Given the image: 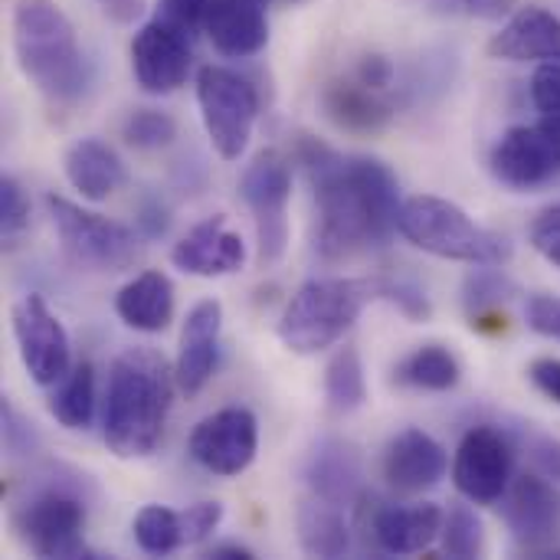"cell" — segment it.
<instances>
[{
    "mask_svg": "<svg viewBox=\"0 0 560 560\" xmlns=\"http://www.w3.org/2000/svg\"><path fill=\"white\" fill-rule=\"evenodd\" d=\"M325 397L335 413H354L368 400L364 364L354 348H341L325 368Z\"/></svg>",
    "mask_w": 560,
    "mask_h": 560,
    "instance_id": "f1b7e54d",
    "label": "cell"
},
{
    "mask_svg": "<svg viewBox=\"0 0 560 560\" xmlns=\"http://www.w3.org/2000/svg\"><path fill=\"white\" fill-rule=\"evenodd\" d=\"M305 486L312 489V495L318 499H328L335 505H351L358 502L361 495V486H364V463H361V453L345 443V440H322L308 459H305Z\"/></svg>",
    "mask_w": 560,
    "mask_h": 560,
    "instance_id": "44dd1931",
    "label": "cell"
},
{
    "mask_svg": "<svg viewBox=\"0 0 560 560\" xmlns=\"http://www.w3.org/2000/svg\"><path fill=\"white\" fill-rule=\"evenodd\" d=\"M515 292H518V285L499 266H479L463 282V305L472 318H482L486 312L509 302Z\"/></svg>",
    "mask_w": 560,
    "mask_h": 560,
    "instance_id": "1f68e13d",
    "label": "cell"
},
{
    "mask_svg": "<svg viewBox=\"0 0 560 560\" xmlns=\"http://www.w3.org/2000/svg\"><path fill=\"white\" fill-rule=\"evenodd\" d=\"M0 417H3V450L10 459H30L33 453H39L43 440H39L36 427L10 400H3Z\"/></svg>",
    "mask_w": 560,
    "mask_h": 560,
    "instance_id": "e575fe53",
    "label": "cell"
},
{
    "mask_svg": "<svg viewBox=\"0 0 560 560\" xmlns=\"http://www.w3.org/2000/svg\"><path fill=\"white\" fill-rule=\"evenodd\" d=\"M210 7L213 0H158V20L184 36H194L197 30H203Z\"/></svg>",
    "mask_w": 560,
    "mask_h": 560,
    "instance_id": "8d00e7d4",
    "label": "cell"
},
{
    "mask_svg": "<svg viewBox=\"0 0 560 560\" xmlns=\"http://www.w3.org/2000/svg\"><path fill=\"white\" fill-rule=\"evenodd\" d=\"M223 522V505L220 502H197L187 512H180V528H184V545H200L207 541Z\"/></svg>",
    "mask_w": 560,
    "mask_h": 560,
    "instance_id": "f35d334b",
    "label": "cell"
},
{
    "mask_svg": "<svg viewBox=\"0 0 560 560\" xmlns=\"http://www.w3.org/2000/svg\"><path fill=\"white\" fill-rule=\"evenodd\" d=\"M528 459H532V469L538 476H545L548 482L560 486V443L551 436H538V433H528Z\"/></svg>",
    "mask_w": 560,
    "mask_h": 560,
    "instance_id": "b9f144b4",
    "label": "cell"
},
{
    "mask_svg": "<svg viewBox=\"0 0 560 560\" xmlns=\"http://www.w3.org/2000/svg\"><path fill=\"white\" fill-rule=\"evenodd\" d=\"M446 450L423 430H404L397 433L384 450V479L390 489L404 495H420L443 482L446 476Z\"/></svg>",
    "mask_w": 560,
    "mask_h": 560,
    "instance_id": "ac0fdd59",
    "label": "cell"
},
{
    "mask_svg": "<svg viewBox=\"0 0 560 560\" xmlns=\"http://www.w3.org/2000/svg\"><path fill=\"white\" fill-rule=\"evenodd\" d=\"M377 299L397 305L410 322H427L433 315L427 289L420 282L407 279V276H384V279H377Z\"/></svg>",
    "mask_w": 560,
    "mask_h": 560,
    "instance_id": "836d02e7",
    "label": "cell"
},
{
    "mask_svg": "<svg viewBox=\"0 0 560 560\" xmlns=\"http://www.w3.org/2000/svg\"><path fill=\"white\" fill-rule=\"evenodd\" d=\"M525 318L535 335L560 341V295H532Z\"/></svg>",
    "mask_w": 560,
    "mask_h": 560,
    "instance_id": "60d3db41",
    "label": "cell"
},
{
    "mask_svg": "<svg viewBox=\"0 0 560 560\" xmlns=\"http://www.w3.org/2000/svg\"><path fill=\"white\" fill-rule=\"evenodd\" d=\"M299 161L315 190V249L322 259L341 262L387 246V240L400 233V184L384 161L345 158L308 135L299 144Z\"/></svg>",
    "mask_w": 560,
    "mask_h": 560,
    "instance_id": "6da1fadb",
    "label": "cell"
},
{
    "mask_svg": "<svg viewBox=\"0 0 560 560\" xmlns=\"http://www.w3.org/2000/svg\"><path fill=\"white\" fill-rule=\"evenodd\" d=\"M62 167H66V180L72 184V190H79L92 203L108 200L125 184L121 158L98 138H79L66 151Z\"/></svg>",
    "mask_w": 560,
    "mask_h": 560,
    "instance_id": "d4e9b609",
    "label": "cell"
},
{
    "mask_svg": "<svg viewBox=\"0 0 560 560\" xmlns=\"http://www.w3.org/2000/svg\"><path fill=\"white\" fill-rule=\"evenodd\" d=\"M46 210L72 266L89 272H128L141 259V236L125 223L82 210L79 203L56 194L46 197Z\"/></svg>",
    "mask_w": 560,
    "mask_h": 560,
    "instance_id": "8992f818",
    "label": "cell"
},
{
    "mask_svg": "<svg viewBox=\"0 0 560 560\" xmlns=\"http://www.w3.org/2000/svg\"><path fill=\"white\" fill-rule=\"evenodd\" d=\"M322 108L341 131H351V135H374L397 112V105L387 98V92L364 85L358 75L328 82L322 92Z\"/></svg>",
    "mask_w": 560,
    "mask_h": 560,
    "instance_id": "603a6c76",
    "label": "cell"
},
{
    "mask_svg": "<svg viewBox=\"0 0 560 560\" xmlns=\"http://www.w3.org/2000/svg\"><path fill=\"white\" fill-rule=\"evenodd\" d=\"M13 52L20 72L52 102L75 105L92 85L69 16L52 0H20L13 10Z\"/></svg>",
    "mask_w": 560,
    "mask_h": 560,
    "instance_id": "3957f363",
    "label": "cell"
},
{
    "mask_svg": "<svg viewBox=\"0 0 560 560\" xmlns=\"http://www.w3.org/2000/svg\"><path fill=\"white\" fill-rule=\"evenodd\" d=\"M502 515L512 538L525 551H545L560 535V495L558 486L538 472H528L509 486L502 495Z\"/></svg>",
    "mask_w": 560,
    "mask_h": 560,
    "instance_id": "9a60e30c",
    "label": "cell"
},
{
    "mask_svg": "<svg viewBox=\"0 0 560 560\" xmlns=\"http://www.w3.org/2000/svg\"><path fill=\"white\" fill-rule=\"evenodd\" d=\"M13 338L33 384L52 387L72 371L69 335L39 295H26L13 305Z\"/></svg>",
    "mask_w": 560,
    "mask_h": 560,
    "instance_id": "4fadbf2b",
    "label": "cell"
},
{
    "mask_svg": "<svg viewBox=\"0 0 560 560\" xmlns=\"http://www.w3.org/2000/svg\"><path fill=\"white\" fill-rule=\"evenodd\" d=\"M282 3H302V0H282Z\"/></svg>",
    "mask_w": 560,
    "mask_h": 560,
    "instance_id": "681fc988",
    "label": "cell"
},
{
    "mask_svg": "<svg viewBox=\"0 0 560 560\" xmlns=\"http://www.w3.org/2000/svg\"><path fill=\"white\" fill-rule=\"evenodd\" d=\"M49 413L66 430H89L95 417V371L89 361L75 364L49 397Z\"/></svg>",
    "mask_w": 560,
    "mask_h": 560,
    "instance_id": "83f0119b",
    "label": "cell"
},
{
    "mask_svg": "<svg viewBox=\"0 0 560 560\" xmlns=\"http://www.w3.org/2000/svg\"><path fill=\"white\" fill-rule=\"evenodd\" d=\"M528 240H532V246H535V253L541 259H548L551 266L560 269V203L541 210L535 217V223L528 230Z\"/></svg>",
    "mask_w": 560,
    "mask_h": 560,
    "instance_id": "74e56055",
    "label": "cell"
},
{
    "mask_svg": "<svg viewBox=\"0 0 560 560\" xmlns=\"http://www.w3.org/2000/svg\"><path fill=\"white\" fill-rule=\"evenodd\" d=\"M16 538L36 558H95L85 545V502L75 489L43 486L20 502L13 515Z\"/></svg>",
    "mask_w": 560,
    "mask_h": 560,
    "instance_id": "52a82bcc",
    "label": "cell"
},
{
    "mask_svg": "<svg viewBox=\"0 0 560 560\" xmlns=\"http://www.w3.org/2000/svg\"><path fill=\"white\" fill-rule=\"evenodd\" d=\"M512 463L515 450L512 440L495 427H472L456 450L453 459V482L459 495L476 505L502 502L512 486Z\"/></svg>",
    "mask_w": 560,
    "mask_h": 560,
    "instance_id": "8fae6325",
    "label": "cell"
},
{
    "mask_svg": "<svg viewBox=\"0 0 560 560\" xmlns=\"http://www.w3.org/2000/svg\"><path fill=\"white\" fill-rule=\"evenodd\" d=\"M532 102L541 115H560V62H541L535 69Z\"/></svg>",
    "mask_w": 560,
    "mask_h": 560,
    "instance_id": "ab89813d",
    "label": "cell"
},
{
    "mask_svg": "<svg viewBox=\"0 0 560 560\" xmlns=\"http://www.w3.org/2000/svg\"><path fill=\"white\" fill-rule=\"evenodd\" d=\"M377 299V279H308L279 318V341L292 354L335 348Z\"/></svg>",
    "mask_w": 560,
    "mask_h": 560,
    "instance_id": "277c9868",
    "label": "cell"
},
{
    "mask_svg": "<svg viewBox=\"0 0 560 560\" xmlns=\"http://www.w3.org/2000/svg\"><path fill=\"white\" fill-rule=\"evenodd\" d=\"M295 528L302 551L312 558H345L351 548V528L345 522V505L328 499H305L295 512Z\"/></svg>",
    "mask_w": 560,
    "mask_h": 560,
    "instance_id": "484cf974",
    "label": "cell"
},
{
    "mask_svg": "<svg viewBox=\"0 0 560 560\" xmlns=\"http://www.w3.org/2000/svg\"><path fill=\"white\" fill-rule=\"evenodd\" d=\"M240 194L256 220L259 262L276 266L289 246V200H292V167L279 151H262L246 164L240 177Z\"/></svg>",
    "mask_w": 560,
    "mask_h": 560,
    "instance_id": "30bf717a",
    "label": "cell"
},
{
    "mask_svg": "<svg viewBox=\"0 0 560 560\" xmlns=\"http://www.w3.org/2000/svg\"><path fill=\"white\" fill-rule=\"evenodd\" d=\"M397 230L407 243L440 259L469 266H505L512 259V243L502 233L479 226L459 203L433 194L404 200Z\"/></svg>",
    "mask_w": 560,
    "mask_h": 560,
    "instance_id": "5b68a950",
    "label": "cell"
},
{
    "mask_svg": "<svg viewBox=\"0 0 560 560\" xmlns=\"http://www.w3.org/2000/svg\"><path fill=\"white\" fill-rule=\"evenodd\" d=\"M115 315L144 335H158L174 318V285L161 269H148L135 276L115 295Z\"/></svg>",
    "mask_w": 560,
    "mask_h": 560,
    "instance_id": "cb8c5ba5",
    "label": "cell"
},
{
    "mask_svg": "<svg viewBox=\"0 0 560 560\" xmlns=\"http://www.w3.org/2000/svg\"><path fill=\"white\" fill-rule=\"evenodd\" d=\"M95 3L115 23H135L144 13V0H95Z\"/></svg>",
    "mask_w": 560,
    "mask_h": 560,
    "instance_id": "7dc6e473",
    "label": "cell"
},
{
    "mask_svg": "<svg viewBox=\"0 0 560 560\" xmlns=\"http://www.w3.org/2000/svg\"><path fill=\"white\" fill-rule=\"evenodd\" d=\"M446 7L479 20H505L518 10V0H446Z\"/></svg>",
    "mask_w": 560,
    "mask_h": 560,
    "instance_id": "ee69618b",
    "label": "cell"
},
{
    "mask_svg": "<svg viewBox=\"0 0 560 560\" xmlns=\"http://www.w3.org/2000/svg\"><path fill=\"white\" fill-rule=\"evenodd\" d=\"M135 223H138V233L144 240H161L171 230V213H167V207L161 200H144L138 207V220Z\"/></svg>",
    "mask_w": 560,
    "mask_h": 560,
    "instance_id": "7bdbcfd3",
    "label": "cell"
},
{
    "mask_svg": "<svg viewBox=\"0 0 560 560\" xmlns=\"http://www.w3.org/2000/svg\"><path fill=\"white\" fill-rule=\"evenodd\" d=\"M171 262L180 272L200 276V279L233 276L246 262V243L240 233L226 230V217H210L197 223L180 243H174Z\"/></svg>",
    "mask_w": 560,
    "mask_h": 560,
    "instance_id": "2e32d148",
    "label": "cell"
},
{
    "mask_svg": "<svg viewBox=\"0 0 560 560\" xmlns=\"http://www.w3.org/2000/svg\"><path fill=\"white\" fill-rule=\"evenodd\" d=\"M354 75H358L364 85L387 92V89L394 85V62H390L387 56H364Z\"/></svg>",
    "mask_w": 560,
    "mask_h": 560,
    "instance_id": "bcb514c9",
    "label": "cell"
},
{
    "mask_svg": "<svg viewBox=\"0 0 560 560\" xmlns=\"http://www.w3.org/2000/svg\"><path fill=\"white\" fill-rule=\"evenodd\" d=\"M194 66L190 36L177 33L174 26L151 20L131 39V72L135 82L148 95H171L177 92Z\"/></svg>",
    "mask_w": 560,
    "mask_h": 560,
    "instance_id": "5bb4252c",
    "label": "cell"
},
{
    "mask_svg": "<svg viewBox=\"0 0 560 560\" xmlns=\"http://www.w3.org/2000/svg\"><path fill=\"white\" fill-rule=\"evenodd\" d=\"M220 331H223V305L217 299H203L187 312L177 351V387L184 394H200L217 371L220 358Z\"/></svg>",
    "mask_w": 560,
    "mask_h": 560,
    "instance_id": "e0dca14e",
    "label": "cell"
},
{
    "mask_svg": "<svg viewBox=\"0 0 560 560\" xmlns=\"http://www.w3.org/2000/svg\"><path fill=\"white\" fill-rule=\"evenodd\" d=\"M135 541L144 555L164 558L184 548V528L180 515L164 505H144L135 518Z\"/></svg>",
    "mask_w": 560,
    "mask_h": 560,
    "instance_id": "f546056e",
    "label": "cell"
},
{
    "mask_svg": "<svg viewBox=\"0 0 560 560\" xmlns=\"http://www.w3.org/2000/svg\"><path fill=\"white\" fill-rule=\"evenodd\" d=\"M443 555L456 560H472L486 555V528L469 505H453L443 515Z\"/></svg>",
    "mask_w": 560,
    "mask_h": 560,
    "instance_id": "4dcf8cb0",
    "label": "cell"
},
{
    "mask_svg": "<svg viewBox=\"0 0 560 560\" xmlns=\"http://www.w3.org/2000/svg\"><path fill=\"white\" fill-rule=\"evenodd\" d=\"M177 374L151 348H128L112 361L102 433L118 459L151 456L167 427Z\"/></svg>",
    "mask_w": 560,
    "mask_h": 560,
    "instance_id": "7a4b0ae2",
    "label": "cell"
},
{
    "mask_svg": "<svg viewBox=\"0 0 560 560\" xmlns=\"http://www.w3.org/2000/svg\"><path fill=\"white\" fill-rule=\"evenodd\" d=\"M207 558L217 560H253V551L249 548H240V545H217L207 551Z\"/></svg>",
    "mask_w": 560,
    "mask_h": 560,
    "instance_id": "c3c4849f",
    "label": "cell"
},
{
    "mask_svg": "<svg viewBox=\"0 0 560 560\" xmlns=\"http://www.w3.org/2000/svg\"><path fill=\"white\" fill-rule=\"evenodd\" d=\"M197 105L213 151L223 161H240L249 148L259 115L256 85L233 69L203 66L197 72Z\"/></svg>",
    "mask_w": 560,
    "mask_h": 560,
    "instance_id": "ba28073f",
    "label": "cell"
},
{
    "mask_svg": "<svg viewBox=\"0 0 560 560\" xmlns=\"http://www.w3.org/2000/svg\"><path fill=\"white\" fill-rule=\"evenodd\" d=\"M489 52L509 62H560V16L545 7H518L492 36Z\"/></svg>",
    "mask_w": 560,
    "mask_h": 560,
    "instance_id": "d6986e66",
    "label": "cell"
},
{
    "mask_svg": "<svg viewBox=\"0 0 560 560\" xmlns=\"http://www.w3.org/2000/svg\"><path fill=\"white\" fill-rule=\"evenodd\" d=\"M489 167L495 180L512 190H538L560 180V115H541L535 125L509 128L495 141Z\"/></svg>",
    "mask_w": 560,
    "mask_h": 560,
    "instance_id": "9c48e42d",
    "label": "cell"
},
{
    "mask_svg": "<svg viewBox=\"0 0 560 560\" xmlns=\"http://www.w3.org/2000/svg\"><path fill=\"white\" fill-rule=\"evenodd\" d=\"M463 368L456 354L443 345H423L413 354H407L397 368V381L413 387V390H430V394H446L459 384Z\"/></svg>",
    "mask_w": 560,
    "mask_h": 560,
    "instance_id": "4316f807",
    "label": "cell"
},
{
    "mask_svg": "<svg viewBox=\"0 0 560 560\" xmlns=\"http://www.w3.org/2000/svg\"><path fill=\"white\" fill-rule=\"evenodd\" d=\"M269 0H213L203 33L230 59H249L269 43Z\"/></svg>",
    "mask_w": 560,
    "mask_h": 560,
    "instance_id": "ffe728a7",
    "label": "cell"
},
{
    "mask_svg": "<svg viewBox=\"0 0 560 560\" xmlns=\"http://www.w3.org/2000/svg\"><path fill=\"white\" fill-rule=\"evenodd\" d=\"M190 459L213 476H240L259 453V423L246 407H226L210 413L190 433Z\"/></svg>",
    "mask_w": 560,
    "mask_h": 560,
    "instance_id": "7c38bea8",
    "label": "cell"
},
{
    "mask_svg": "<svg viewBox=\"0 0 560 560\" xmlns=\"http://www.w3.org/2000/svg\"><path fill=\"white\" fill-rule=\"evenodd\" d=\"M26 226H30V200L13 177H3L0 180V233H3V243L13 246Z\"/></svg>",
    "mask_w": 560,
    "mask_h": 560,
    "instance_id": "d590c367",
    "label": "cell"
},
{
    "mask_svg": "<svg viewBox=\"0 0 560 560\" xmlns=\"http://www.w3.org/2000/svg\"><path fill=\"white\" fill-rule=\"evenodd\" d=\"M443 532V512L430 502L420 505H381L371 515L374 545L384 555H420L427 551Z\"/></svg>",
    "mask_w": 560,
    "mask_h": 560,
    "instance_id": "7402d4cb",
    "label": "cell"
},
{
    "mask_svg": "<svg viewBox=\"0 0 560 560\" xmlns=\"http://www.w3.org/2000/svg\"><path fill=\"white\" fill-rule=\"evenodd\" d=\"M121 138L138 151H161L177 138V121L158 108H135L121 125Z\"/></svg>",
    "mask_w": 560,
    "mask_h": 560,
    "instance_id": "d6a6232c",
    "label": "cell"
},
{
    "mask_svg": "<svg viewBox=\"0 0 560 560\" xmlns=\"http://www.w3.org/2000/svg\"><path fill=\"white\" fill-rule=\"evenodd\" d=\"M528 377H532V384L548 400H555L560 407V358H538V361H532Z\"/></svg>",
    "mask_w": 560,
    "mask_h": 560,
    "instance_id": "f6af8a7d",
    "label": "cell"
}]
</instances>
